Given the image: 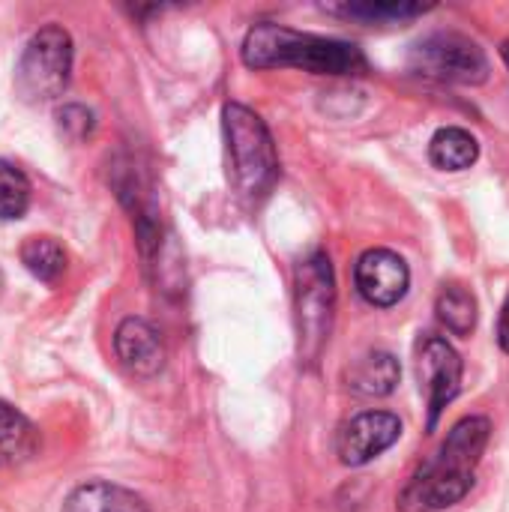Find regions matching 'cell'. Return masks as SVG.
<instances>
[{
	"instance_id": "obj_19",
	"label": "cell",
	"mask_w": 509,
	"mask_h": 512,
	"mask_svg": "<svg viewBox=\"0 0 509 512\" xmlns=\"http://www.w3.org/2000/svg\"><path fill=\"white\" fill-rule=\"evenodd\" d=\"M57 129L60 135H66L69 141H84L93 135L96 129V120H93V111H87L84 105H63L57 111Z\"/></svg>"
},
{
	"instance_id": "obj_3",
	"label": "cell",
	"mask_w": 509,
	"mask_h": 512,
	"mask_svg": "<svg viewBox=\"0 0 509 512\" xmlns=\"http://www.w3.org/2000/svg\"><path fill=\"white\" fill-rule=\"evenodd\" d=\"M222 129L234 192L246 201L267 198L279 177V153L267 123L252 108L228 102L222 108Z\"/></svg>"
},
{
	"instance_id": "obj_12",
	"label": "cell",
	"mask_w": 509,
	"mask_h": 512,
	"mask_svg": "<svg viewBox=\"0 0 509 512\" xmlns=\"http://www.w3.org/2000/svg\"><path fill=\"white\" fill-rule=\"evenodd\" d=\"M399 378H402L399 360L393 354H387V351H372V354H366L363 360H357L351 366L348 387L357 396L381 399V396H390L399 387Z\"/></svg>"
},
{
	"instance_id": "obj_17",
	"label": "cell",
	"mask_w": 509,
	"mask_h": 512,
	"mask_svg": "<svg viewBox=\"0 0 509 512\" xmlns=\"http://www.w3.org/2000/svg\"><path fill=\"white\" fill-rule=\"evenodd\" d=\"M435 312L453 336H471L477 327V300L462 285H444L438 294Z\"/></svg>"
},
{
	"instance_id": "obj_14",
	"label": "cell",
	"mask_w": 509,
	"mask_h": 512,
	"mask_svg": "<svg viewBox=\"0 0 509 512\" xmlns=\"http://www.w3.org/2000/svg\"><path fill=\"white\" fill-rule=\"evenodd\" d=\"M477 159H480V144L462 126H444L429 141V162L438 171H468Z\"/></svg>"
},
{
	"instance_id": "obj_13",
	"label": "cell",
	"mask_w": 509,
	"mask_h": 512,
	"mask_svg": "<svg viewBox=\"0 0 509 512\" xmlns=\"http://www.w3.org/2000/svg\"><path fill=\"white\" fill-rule=\"evenodd\" d=\"M39 450L36 426L9 402H0V468H18Z\"/></svg>"
},
{
	"instance_id": "obj_6",
	"label": "cell",
	"mask_w": 509,
	"mask_h": 512,
	"mask_svg": "<svg viewBox=\"0 0 509 512\" xmlns=\"http://www.w3.org/2000/svg\"><path fill=\"white\" fill-rule=\"evenodd\" d=\"M411 72L447 84H486L489 81V57L486 51L465 33L438 30L423 36L408 57Z\"/></svg>"
},
{
	"instance_id": "obj_22",
	"label": "cell",
	"mask_w": 509,
	"mask_h": 512,
	"mask_svg": "<svg viewBox=\"0 0 509 512\" xmlns=\"http://www.w3.org/2000/svg\"><path fill=\"white\" fill-rule=\"evenodd\" d=\"M0 294H3V273H0Z\"/></svg>"
},
{
	"instance_id": "obj_15",
	"label": "cell",
	"mask_w": 509,
	"mask_h": 512,
	"mask_svg": "<svg viewBox=\"0 0 509 512\" xmlns=\"http://www.w3.org/2000/svg\"><path fill=\"white\" fill-rule=\"evenodd\" d=\"M21 264H24V270L33 276V279H39V282H45V285H54L60 276H63V270H66V252H63V246L54 240V237H48V234H36V237H27L24 243H21Z\"/></svg>"
},
{
	"instance_id": "obj_8",
	"label": "cell",
	"mask_w": 509,
	"mask_h": 512,
	"mask_svg": "<svg viewBox=\"0 0 509 512\" xmlns=\"http://www.w3.org/2000/svg\"><path fill=\"white\" fill-rule=\"evenodd\" d=\"M402 438V420L390 411H363L336 435V456L348 468H363Z\"/></svg>"
},
{
	"instance_id": "obj_9",
	"label": "cell",
	"mask_w": 509,
	"mask_h": 512,
	"mask_svg": "<svg viewBox=\"0 0 509 512\" xmlns=\"http://www.w3.org/2000/svg\"><path fill=\"white\" fill-rule=\"evenodd\" d=\"M354 282L366 303H372L378 309H390L408 294L411 270H408L405 258L396 255L393 249H369L357 258Z\"/></svg>"
},
{
	"instance_id": "obj_16",
	"label": "cell",
	"mask_w": 509,
	"mask_h": 512,
	"mask_svg": "<svg viewBox=\"0 0 509 512\" xmlns=\"http://www.w3.org/2000/svg\"><path fill=\"white\" fill-rule=\"evenodd\" d=\"M432 6H423V3H396V0H363V3H342V6H333L336 15L342 18H354V21H363V24H405V21H414L420 15H426Z\"/></svg>"
},
{
	"instance_id": "obj_21",
	"label": "cell",
	"mask_w": 509,
	"mask_h": 512,
	"mask_svg": "<svg viewBox=\"0 0 509 512\" xmlns=\"http://www.w3.org/2000/svg\"><path fill=\"white\" fill-rule=\"evenodd\" d=\"M501 57H504V63H507V66H509V39H507V42H504V45H501Z\"/></svg>"
},
{
	"instance_id": "obj_5",
	"label": "cell",
	"mask_w": 509,
	"mask_h": 512,
	"mask_svg": "<svg viewBox=\"0 0 509 512\" xmlns=\"http://www.w3.org/2000/svg\"><path fill=\"white\" fill-rule=\"evenodd\" d=\"M72 72V36L60 24L39 27L18 63H15V93L27 105H45L63 96Z\"/></svg>"
},
{
	"instance_id": "obj_20",
	"label": "cell",
	"mask_w": 509,
	"mask_h": 512,
	"mask_svg": "<svg viewBox=\"0 0 509 512\" xmlns=\"http://www.w3.org/2000/svg\"><path fill=\"white\" fill-rule=\"evenodd\" d=\"M498 342H501V348L509 354V294L507 300H504V306H501V321H498Z\"/></svg>"
},
{
	"instance_id": "obj_10",
	"label": "cell",
	"mask_w": 509,
	"mask_h": 512,
	"mask_svg": "<svg viewBox=\"0 0 509 512\" xmlns=\"http://www.w3.org/2000/svg\"><path fill=\"white\" fill-rule=\"evenodd\" d=\"M114 351L117 360L135 378H153L165 366V342L159 330L144 318H123L114 330Z\"/></svg>"
},
{
	"instance_id": "obj_2",
	"label": "cell",
	"mask_w": 509,
	"mask_h": 512,
	"mask_svg": "<svg viewBox=\"0 0 509 512\" xmlns=\"http://www.w3.org/2000/svg\"><path fill=\"white\" fill-rule=\"evenodd\" d=\"M249 69H303L312 75H363L366 57L354 42L300 33L282 24H255L243 39Z\"/></svg>"
},
{
	"instance_id": "obj_18",
	"label": "cell",
	"mask_w": 509,
	"mask_h": 512,
	"mask_svg": "<svg viewBox=\"0 0 509 512\" xmlns=\"http://www.w3.org/2000/svg\"><path fill=\"white\" fill-rule=\"evenodd\" d=\"M30 207V180L15 165L0 159V222L21 219Z\"/></svg>"
},
{
	"instance_id": "obj_1",
	"label": "cell",
	"mask_w": 509,
	"mask_h": 512,
	"mask_svg": "<svg viewBox=\"0 0 509 512\" xmlns=\"http://www.w3.org/2000/svg\"><path fill=\"white\" fill-rule=\"evenodd\" d=\"M492 423L486 417L459 420L441 450L417 468L399 495V512H441L456 507L474 486L477 465L489 447Z\"/></svg>"
},
{
	"instance_id": "obj_11",
	"label": "cell",
	"mask_w": 509,
	"mask_h": 512,
	"mask_svg": "<svg viewBox=\"0 0 509 512\" xmlns=\"http://www.w3.org/2000/svg\"><path fill=\"white\" fill-rule=\"evenodd\" d=\"M60 512H150V507L132 489L105 480H90L66 495Z\"/></svg>"
},
{
	"instance_id": "obj_4",
	"label": "cell",
	"mask_w": 509,
	"mask_h": 512,
	"mask_svg": "<svg viewBox=\"0 0 509 512\" xmlns=\"http://www.w3.org/2000/svg\"><path fill=\"white\" fill-rule=\"evenodd\" d=\"M336 315V276L327 252H312L294 267V318L303 363H318Z\"/></svg>"
},
{
	"instance_id": "obj_7",
	"label": "cell",
	"mask_w": 509,
	"mask_h": 512,
	"mask_svg": "<svg viewBox=\"0 0 509 512\" xmlns=\"http://www.w3.org/2000/svg\"><path fill=\"white\" fill-rule=\"evenodd\" d=\"M417 375L429 396V429H435L444 408L462 390V357L447 339L426 336L417 354Z\"/></svg>"
}]
</instances>
